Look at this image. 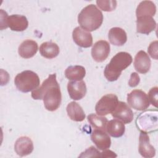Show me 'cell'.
Segmentation results:
<instances>
[{
  "mask_svg": "<svg viewBox=\"0 0 158 158\" xmlns=\"http://www.w3.org/2000/svg\"><path fill=\"white\" fill-rule=\"evenodd\" d=\"M91 56L93 59L98 62L104 61L110 53V44L105 40H99L96 42L91 49Z\"/></svg>",
  "mask_w": 158,
  "mask_h": 158,
  "instance_id": "cell-8",
  "label": "cell"
},
{
  "mask_svg": "<svg viewBox=\"0 0 158 158\" xmlns=\"http://www.w3.org/2000/svg\"><path fill=\"white\" fill-rule=\"evenodd\" d=\"M91 139L100 150L107 149L111 145V139L105 131L94 129L91 134Z\"/></svg>",
  "mask_w": 158,
  "mask_h": 158,
  "instance_id": "cell-13",
  "label": "cell"
},
{
  "mask_svg": "<svg viewBox=\"0 0 158 158\" xmlns=\"http://www.w3.org/2000/svg\"><path fill=\"white\" fill-rule=\"evenodd\" d=\"M8 15L6 12H4L2 9L1 10V30L6 29L8 27L7 22L8 19Z\"/></svg>",
  "mask_w": 158,
  "mask_h": 158,
  "instance_id": "cell-31",
  "label": "cell"
},
{
  "mask_svg": "<svg viewBox=\"0 0 158 158\" xmlns=\"http://www.w3.org/2000/svg\"><path fill=\"white\" fill-rule=\"evenodd\" d=\"M102 22V12L93 4L84 7L78 15V22L80 27L88 31H93L98 29Z\"/></svg>",
  "mask_w": 158,
  "mask_h": 158,
  "instance_id": "cell-2",
  "label": "cell"
},
{
  "mask_svg": "<svg viewBox=\"0 0 158 158\" xmlns=\"http://www.w3.org/2000/svg\"><path fill=\"white\" fill-rule=\"evenodd\" d=\"M139 154L143 157L151 158L156 155V149L149 141V137L146 132L141 131L139 136Z\"/></svg>",
  "mask_w": 158,
  "mask_h": 158,
  "instance_id": "cell-12",
  "label": "cell"
},
{
  "mask_svg": "<svg viewBox=\"0 0 158 158\" xmlns=\"http://www.w3.org/2000/svg\"><path fill=\"white\" fill-rule=\"evenodd\" d=\"M140 81V78L136 72L131 73L130 80L128 81V85L130 87L136 86Z\"/></svg>",
  "mask_w": 158,
  "mask_h": 158,
  "instance_id": "cell-30",
  "label": "cell"
},
{
  "mask_svg": "<svg viewBox=\"0 0 158 158\" xmlns=\"http://www.w3.org/2000/svg\"><path fill=\"white\" fill-rule=\"evenodd\" d=\"M69 96L74 101H78L85 97L86 93V86L83 80H72L67 84Z\"/></svg>",
  "mask_w": 158,
  "mask_h": 158,
  "instance_id": "cell-11",
  "label": "cell"
},
{
  "mask_svg": "<svg viewBox=\"0 0 158 158\" xmlns=\"http://www.w3.org/2000/svg\"><path fill=\"white\" fill-rule=\"evenodd\" d=\"M98 6L103 11L111 12L115 9L117 1L111 0H98L96 1Z\"/></svg>",
  "mask_w": 158,
  "mask_h": 158,
  "instance_id": "cell-26",
  "label": "cell"
},
{
  "mask_svg": "<svg viewBox=\"0 0 158 158\" xmlns=\"http://www.w3.org/2000/svg\"><path fill=\"white\" fill-rule=\"evenodd\" d=\"M157 41H152L148 48V54L152 58L156 60L157 59Z\"/></svg>",
  "mask_w": 158,
  "mask_h": 158,
  "instance_id": "cell-29",
  "label": "cell"
},
{
  "mask_svg": "<svg viewBox=\"0 0 158 158\" xmlns=\"http://www.w3.org/2000/svg\"><path fill=\"white\" fill-rule=\"evenodd\" d=\"M87 118L88 122L95 129L106 130V125L108 122L107 118L95 114H91L87 117Z\"/></svg>",
  "mask_w": 158,
  "mask_h": 158,
  "instance_id": "cell-25",
  "label": "cell"
},
{
  "mask_svg": "<svg viewBox=\"0 0 158 158\" xmlns=\"http://www.w3.org/2000/svg\"><path fill=\"white\" fill-rule=\"evenodd\" d=\"M85 75V69L81 65L69 66L65 70V76L70 80H82Z\"/></svg>",
  "mask_w": 158,
  "mask_h": 158,
  "instance_id": "cell-24",
  "label": "cell"
},
{
  "mask_svg": "<svg viewBox=\"0 0 158 158\" xmlns=\"http://www.w3.org/2000/svg\"><path fill=\"white\" fill-rule=\"evenodd\" d=\"M117 156V154L110 150L105 149L101 152V157H116Z\"/></svg>",
  "mask_w": 158,
  "mask_h": 158,
  "instance_id": "cell-32",
  "label": "cell"
},
{
  "mask_svg": "<svg viewBox=\"0 0 158 158\" xmlns=\"http://www.w3.org/2000/svg\"><path fill=\"white\" fill-rule=\"evenodd\" d=\"M7 24L12 31H23L27 28L28 21L24 15L13 14L8 17Z\"/></svg>",
  "mask_w": 158,
  "mask_h": 158,
  "instance_id": "cell-16",
  "label": "cell"
},
{
  "mask_svg": "<svg viewBox=\"0 0 158 158\" xmlns=\"http://www.w3.org/2000/svg\"><path fill=\"white\" fill-rule=\"evenodd\" d=\"M72 38L73 41L80 47L87 48L91 47L93 44L92 35L80 27L74 28L72 31Z\"/></svg>",
  "mask_w": 158,
  "mask_h": 158,
  "instance_id": "cell-10",
  "label": "cell"
},
{
  "mask_svg": "<svg viewBox=\"0 0 158 158\" xmlns=\"http://www.w3.org/2000/svg\"><path fill=\"white\" fill-rule=\"evenodd\" d=\"M156 28V22L151 17H140L136 20V31L138 33L149 35Z\"/></svg>",
  "mask_w": 158,
  "mask_h": 158,
  "instance_id": "cell-17",
  "label": "cell"
},
{
  "mask_svg": "<svg viewBox=\"0 0 158 158\" xmlns=\"http://www.w3.org/2000/svg\"><path fill=\"white\" fill-rule=\"evenodd\" d=\"M127 102L136 110L142 111L148 109L150 105L146 93L140 89H134L127 94Z\"/></svg>",
  "mask_w": 158,
  "mask_h": 158,
  "instance_id": "cell-5",
  "label": "cell"
},
{
  "mask_svg": "<svg viewBox=\"0 0 158 158\" xmlns=\"http://www.w3.org/2000/svg\"><path fill=\"white\" fill-rule=\"evenodd\" d=\"M33 143L31 139L25 136L19 137L14 144V151L21 157L30 154L33 151Z\"/></svg>",
  "mask_w": 158,
  "mask_h": 158,
  "instance_id": "cell-14",
  "label": "cell"
},
{
  "mask_svg": "<svg viewBox=\"0 0 158 158\" xmlns=\"http://www.w3.org/2000/svg\"><path fill=\"white\" fill-rule=\"evenodd\" d=\"M112 116L121 120L124 124L130 123L133 119V113L130 107L124 102L118 101L115 109L111 113Z\"/></svg>",
  "mask_w": 158,
  "mask_h": 158,
  "instance_id": "cell-9",
  "label": "cell"
},
{
  "mask_svg": "<svg viewBox=\"0 0 158 158\" xmlns=\"http://www.w3.org/2000/svg\"><path fill=\"white\" fill-rule=\"evenodd\" d=\"M106 130L110 136L114 138H119L124 134L125 127L121 120L115 118L107 122Z\"/></svg>",
  "mask_w": 158,
  "mask_h": 158,
  "instance_id": "cell-20",
  "label": "cell"
},
{
  "mask_svg": "<svg viewBox=\"0 0 158 158\" xmlns=\"http://www.w3.org/2000/svg\"><path fill=\"white\" fill-rule=\"evenodd\" d=\"M38 46L37 43L31 40L23 41L19 46V54L24 59H29L33 57L37 52Z\"/></svg>",
  "mask_w": 158,
  "mask_h": 158,
  "instance_id": "cell-18",
  "label": "cell"
},
{
  "mask_svg": "<svg viewBox=\"0 0 158 158\" xmlns=\"http://www.w3.org/2000/svg\"><path fill=\"white\" fill-rule=\"evenodd\" d=\"M131 56L127 52L117 53L106 66L104 75L109 81H116L120 76L122 72L126 69L132 62Z\"/></svg>",
  "mask_w": 158,
  "mask_h": 158,
  "instance_id": "cell-3",
  "label": "cell"
},
{
  "mask_svg": "<svg viewBox=\"0 0 158 158\" xmlns=\"http://www.w3.org/2000/svg\"><path fill=\"white\" fill-rule=\"evenodd\" d=\"M38 75L31 70H25L18 73L14 78V84L17 89L22 93H28L36 89L40 85Z\"/></svg>",
  "mask_w": 158,
  "mask_h": 158,
  "instance_id": "cell-4",
  "label": "cell"
},
{
  "mask_svg": "<svg viewBox=\"0 0 158 158\" xmlns=\"http://www.w3.org/2000/svg\"><path fill=\"white\" fill-rule=\"evenodd\" d=\"M156 12V6L151 1H141L138 6L136 10V17H152Z\"/></svg>",
  "mask_w": 158,
  "mask_h": 158,
  "instance_id": "cell-22",
  "label": "cell"
},
{
  "mask_svg": "<svg viewBox=\"0 0 158 158\" xmlns=\"http://www.w3.org/2000/svg\"><path fill=\"white\" fill-rule=\"evenodd\" d=\"M136 125L139 129L144 132H150L157 129V111H147L141 113L137 118Z\"/></svg>",
  "mask_w": 158,
  "mask_h": 158,
  "instance_id": "cell-7",
  "label": "cell"
},
{
  "mask_svg": "<svg viewBox=\"0 0 158 158\" xmlns=\"http://www.w3.org/2000/svg\"><path fill=\"white\" fill-rule=\"evenodd\" d=\"M151 59L148 54L144 51H139L135 56L134 67L135 70L140 73H146L151 67Z\"/></svg>",
  "mask_w": 158,
  "mask_h": 158,
  "instance_id": "cell-15",
  "label": "cell"
},
{
  "mask_svg": "<svg viewBox=\"0 0 158 158\" xmlns=\"http://www.w3.org/2000/svg\"><path fill=\"white\" fill-rule=\"evenodd\" d=\"M80 157H101V152L94 146H91L83 152L80 156Z\"/></svg>",
  "mask_w": 158,
  "mask_h": 158,
  "instance_id": "cell-27",
  "label": "cell"
},
{
  "mask_svg": "<svg viewBox=\"0 0 158 158\" xmlns=\"http://www.w3.org/2000/svg\"><path fill=\"white\" fill-rule=\"evenodd\" d=\"M157 94H158V88L157 86L152 88L148 93V99L149 102L152 104V106L157 107Z\"/></svg>",
  "mask_w": 158,
  "mask_h": 158,
  "instance_id": "cell-28",
  "label": "cell"
},
{
  "mask_svg": "<svg viewBox=\"0 0 158 158\" xmlns=\"http://www.w3.org/2000/svg\"><path fill=\"white\" fill-rule=\"evenodd\" d=\"M60 50L58 45L51 41L43 43L40 47L41 55L46 59H53L58 56Z\"/></svg>",
  "mask_w": 158,
  "mask_h": 158,
  "instance_id": "cell-23",
  "label": "cell"
},
{
  "mask_svg": "<svg viewBox=\"0 0 158 158\" xmlns=\"http://www.w3.org/2000/svg\"><path fill=\"white\" fill-rule=\"evenodd\" d=\"M108 38L111 44L117 46H123L127 41L125 31L120 27H113L110 29Z\"/></svg>",
  "mask_w": 158,
  "mask_h": 158,
  "instance_id": "cell-19",
  "label": "cell"
},
{
  "mask_svg": "<svg viewBox=\"0 0 158 158\" xmlns=\"http://www.w3.org/2000/svg\"><path fill=\"white\" fill-rule=\"evenodd\" d=\"M118 102V98L114 94H107L102 96L96 103L95 110L98 115L104 116L111 114Z\"/></svg>",
  "mask_w": 158,
  "mask_h": 158,
  "instance_id": "cell-6",
  "label": "cell"
},
{
  "mask_svg": "<svg viewBox=\"0 0 158 158\" xmlns=\"http://www.w3.org/2000/svg\"><path fill=\"white\" fill-rule=\"evenodd\" d=\"M31 97L35 100H43L46 110L51 112L56 110L62 101L61 91L56 80V74L49 75L38 88L32 91Z\"/></svg>",
  "mask_w": 158,
  "mask_h": 158,
  "instance_id": "cell-1",
  "label": "cell"
},
{
  "mask_svg": "<svg viewBox=\"0 0 158 158\" xmlns=\"http://www.w3.org/2000/svg\"><path fill=\"white\" fill-rule=\"evenodd\" d=\"M69 117L75 122H82L85 118V114L82 107L77 102L72 101L68 104L66 108Z\"/></svg>",
  "mask_w": 158,
  "mask_h": 158,
  "instance_id": "cell-21",
  "label": "cell"
}]
</instances>
